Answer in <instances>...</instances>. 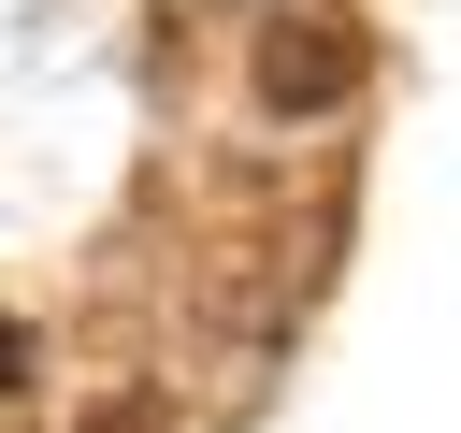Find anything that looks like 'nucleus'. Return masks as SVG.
<instances>
[{"mask_svg": "<svg viewBox=\"0 0 461 433\" xmlns=\"http://www.w3.org/2000/svg\"><path fill=\"white\" fill-rule=\"evenodd\" d=\"M375 87V29L346 0H259V101L274 115H346Z\"/></svg>", "mask_w": 461, "mask_h": 433, "instance_id": "f257e3e1", "label": "nucleus"}, {"mask_svg": "<svg viewBox=\"0 0 461 433\" xmlns=\"http://www.w3.org/2000/svg\"><path fill=\"white\" fill-rule=\"evenodd\" d=\"M86 433H173V419H158V404H101Z\"/></svg>", "mask_w": 461, "mask_h": 433, "instance_id": "f03ea898", "label": "nucleus"}]
</instances>
